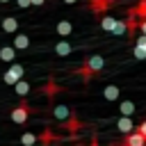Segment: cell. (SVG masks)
Instances as JSON below:
<instances>
[{"instance_id": "cell-1", "label": "cell", "mask_w": 146, "mask_h": 146, "mask_svg": "<svg viewBox=\"0 0 146 146\" xmlns=\"http://www.w3.org/2000/svg\"><path fill=\"white\" fill-rule=\"evenodd\" d=\"M103 66H105V59H103L100 55H89L80 73H82L84 78H91V75H94V73H98V71H100Z\"/></svg>"}, {"instance_id": "cell-2", "label": "cell", "mask_w": 146, "mask_h": 146, "mask_svg": "<svg viewBox=\"0 0 146 146\" xmlns=\"http://www.w3.org/2000/svg\"><path fill=\"white\" fill-rule=\"evenodd\" d=\"M23 73H25V66H23V64H11V66L2 73V82L14 87L16 82H21V80H23Z\"/></svg>"}, {"instance_id": "cell-3", "label": "cell", "mask_w": 146, "mask_h": 146, "mask_svg": "<svg viewBox=\"0 0 146 146\" xmlns=\"http://www.w3.org/2000/svg\"><path fill=\"white\" fill-rule=\"evenodd\" d=\"M9 116H11V121H14V123H25V121H27V116H30V107H27V105H18V107H14V110H11V114H9Z\"/></svg>"}, {"instance_id": "cell-4", "label": "cell", "mask_w": 146, "mask_h": 146, "mask_svg": "<svg viewBox=\"0 0 146 146\" xmlns=\"http://www.w3.org/2000/svg\"><path fill=\"white\" fill-rule=\"evenodd\" d=\"M123 146H146V137H144L139 130H135V132L125 135V139H123Z\"/></svg>"}, {"instance_id": "cell-5", "label": "cell", "mask_w": 146, "mask_h": 146, "mask_svg": "<svg viewBox=\"0 0 146 146\" xmlns=\"http://www.w3.org/2000/svg\"><path fill=\"white\" fill-rule=\"evenodd\" d=\"M116 128H119V132H123V135H130V132H135V130H137V125L132 123V119H130V116H121V119L116 121Z\"/></svg>"}, {"instance_id": "cell-6", "label": "cell", "mask_w": 146, "mask_h": 146, "mask_svg": "<svg viewBox=\"0 0 146 146\" xmlns=\"http://www.w3.org/2000/svg\"><path fill=\"white\" fill-rule=\"evenodd\" d=\"M132 55H135L137 59H146V36H144V34H141V36H137V43H135Z\"/></svg>"}, {"instance_id": "cell-7", "label": "cell", "mask_w": 146, "mask_h": 146, "mask_svg": "<svg viewBox=\"0 0 146 146\" xmlns=\"http://www.w3.org/2000/svg\"><path fill=\"white\" fill-rule=\"evenodd\" d=\"M2 30H5L7 34H16V30H18V21H16L14 16H5V18H2Z\"/></svg>"}, {"instance_id": "cell-8", "label": "cell", "mask_w": 146, "mask_h": 146, "mask_svg": "<svg viewBox=\"0 0 146 146\" xmlns=\"http://www.w3.org/2000/svg\"><path fill=\"white\" fill-rule=\"evenodd\" d=\"M135 110H137V105H135L132 100H121V103H119V112H121V116H132Z\"/></svg>"}, {"instance_id": "cell-9", "label": "cell", "mask_w": 146, "mask_h": 146, "mask_svg": "<svg viewBox=\"0 0 146 146\" xmlns=\"http://www.w3.org/2000/svg\"><path fill=\"white\" fill-rule=\"evenodd\" d=\"M14 48L16 50H27L30 48V36L27 34H16L14 36Z\"/></svg>"}, {"instance_id": "cell-10", "label": "cell", "mask_w": 146, "mask_h": 146, "mask_svg": "<svg viewBox=\"0 0 146 146\" xmlns=\"http://www.w3.org/2000/svg\"><path fill=\"white\" fill-rule=\"evenodd\" d=\"M55 52H57L59 57H66V55L73 52V46H71L68 41H57V43H55Z\"/></svg>"}, {"instance_id": "cell-11", "label": "cell", "mask_w": 146, "mask_h": 146, "mask_svg": "<svg viewBox=\"0 0 146 146\" xmlns=\"http://www.w3.org/2000/svg\"><path fill=\"white\" fill-rule=\"evenodd\" d=\"M119 94H121V89H119L116 84H107V87L103 89L105 100H119Z\"/></svg>"}, {"instance_id": "cell-12", "label": "cell", "mask_w": 146, "mask_h": 146, "mask_svg": "<svg viewBox=\"0 0 146 146\" xmlns=\"http://www.w3.org/2000/svg\"><path fill=\"white\" fill-rule=\"evenodd\" d=\"M0 59L2 62H14L16 59V48L14 46H2L0 48Z\"/></svg>"}, {"instance_id": "cell-13", "label": "cell", "mask_w": 146, "mask_h": 146, "mask_svg": "<svg viewBox=\"0 0 146 146\" xmlns=\"http://www.w3.org/2000/svg\"><path fill=\"white\" fill-rule=\"evenodd\" d=\"M55 30H57V34H59V36H68V34L73 32V25H71L68 21H59Z\"/></svg>"}, {"instance_id": "cell-14", "label": "cell", "mask_w": 146, "mask_h": 146, "mask_svg": "<svg viewBox=\"0 0 146 146\" xmlns=\"http://www.w3.org/2000/svg\"><path fill=\"white\" fill-rule=\"evenodd\" d=\"M128 27H130V25H128L125 21L119 18L116 25H114V30H112V34H114V36H125V34H128Z\"/></svg>"}, {"instance_id": "cell-15", "label": "cell", "mask_w": 146, "mask_h": 146, "mask_svg": "<svg viewBox=\"0 0 146 146\" xmlns=\"http://www.w3.org/2000/svg\"><path fill=\"white\" fill-rule=\"evenodd\" d=\"M52 114H55V119H59V121H66V119L71 116V110H68V105H57Z\"/></svg>"}, {"instance_id": "cell-16", "label": "cell", "mask_w": 146, "mask_h": 146, "mask_svg": "<svg viewBox=\"0 0 146 146\" xmlns=\"http://www.w3.org/2000/svg\"><path fill=\"white\" fill-rule=\"evenodd\" d=\"M116 21H119V18H114V16H103V18H100V27H103L105 32H112L114 25H116Z\"/></svg>"}, {"instance_id": "cell-17", "label": "cell", "mask_w": 146, "mask_h": 146, "mask_svg": "<svg viewBox=\"0 0 146 146\" xmlns=\"http://www.w3.org/2000/svg\"><path fill=\"white\" fill-rule=\"evenodd\" d=\"M36 141H39V137L32 135V132H23V135H21V144H23V146H34Z\"/></svg>"}, {"instance_id": "cell-18", "label": "cell", "mask_w": 146, "mask_h": 146, "mask_svg": "<svg viewBox=\"0 0 146 146\" xmlns=\"http://www.w3.org/2000/svg\"><path fill=\"white\" fill-rule=\"evenodd\" d=\"M14 89H16V94H18V96H27V94H30V82L21 80V82H16V84H14Z\"/></svg>"}, {"instance_id": "cell-19", "label": "cell", "mask_w": 146, "mask_h": 146, "mask_svg": "<svg viewBox=\"0 0 146 146\" xmlns=\"http://www.w3.org/2000/svg\"><path fill=\"white\" fill-rule=\"evenodd\" d=\"M107 5H110L107 0H94V9H105Z\"/></svg>"}, {"instance_id": "cell-20", "label": "cell", "mask_w": 146, "mask_h": 146, "mask_svg": "<svg viewBox=\"0 0 146 146\" xmlns=\"http://www.w3.org/2000/svg\"><path fill=\"white\" fill-rule=\"evenodd\" d=\"M16 5H18L21 9H25V7H30V5H32V0H16Z\"/></svg>"}, {"instance_id": "cell-21", "label": "cell", "mask_w": 146, "mask_h": 146, "mask_svg": "<svg viewBox=\"0 0 146 146\" xmlns=\"http://www.w3.org/2000/svg\"><path fill=\"white\" fill-rule=\"evenodd\" d=\"M139 32L146 36V18H144V21H139Z\"/></svg>"}, {"instance_id": "cell-22", "label": "cell", "mask_w": 146, "mask_h": 146, "mask_svg": "<svg viewBox=\"0 0 146 146\" xmlns=\"http://www.w3.org/2000/svg\"><path fill=\"white\" fill-rule=\"evenodd\" d=\"M139 14H141V16H146V0H141V2H139Z\"/></svg>"}, {"instance_id": "cell-23", "label": "cell", "mask_w": 146, "mask_h": 146, "mask_svg": "<svg viewBox=\"0 0 146 146\" xmlns=\"http://www.w3.org/2000/svg\"><path fill=\"white\" fill-rule=\"evenodd\" d=\"M137 130H139V132H141V135H144V137H146V121H141V123H139V128H137Z\"/></svg>"}, {"instance_id": "cell-24", "label": "cell", "mask_w": 146, "mask_h": 146, "mask_svg": "<svg viewBox=\"0 0 146 146\" xmlns=\"http://www.w3.org/2000/svg\"><path fill=\"white\" fill-rule=\"evenodd\" d=\"M43 2H46V0H32V5H34V7H41Z\"/></svg>"}, {"instance_id": "cell-25", "label": "cell", "mask_w": 146, "mask_h": 146, "mask_svg": "<svg viewBox=\"0 0 146 146\" xmlns=\"http://www.w3.org/2000/svg\"><path fill=\"white\" fill-rule=\"evenodd\" d=\"M64 2H66V5H73V2H78V0H64Z\"/></svg>"}, {"instance_id": "cell-26", "label": "cell", "mask_w": 146, "mask_h": 146, "mask_svg": "<svg viewBox=\"0 0 146 146\" xmlns=\"http://www.w3.org/2000/svg\"><path fill=\"white\" fill-rule=\"evenodd\" d=\"M0 2H9V0H0Z\"/></svg>"}]
</instances>
